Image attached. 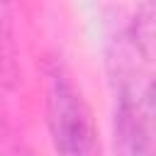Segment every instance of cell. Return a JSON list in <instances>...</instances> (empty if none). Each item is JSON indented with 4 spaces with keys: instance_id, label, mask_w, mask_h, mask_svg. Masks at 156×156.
Instances as JSON below:
<instances>
[{
    "instance_id": "cell-1",
    "label": "cell",
    "mask_w": 156,
    "mask_h": 156,
    "mask_svg": "<svg viewBox=\"0 0 156 156\" xmlns=\"http://www.w3.org/2000/svg\"><path fill=\"white\" fill-rule=\"evenodd\" d=\"M46 122L58 156H95L98 134L88 102L63 68H54L46 93Z\"/></svg>"
}]
</instances>
